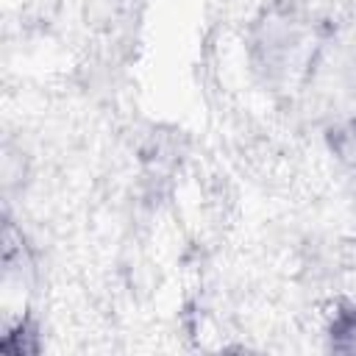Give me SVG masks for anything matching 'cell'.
I'll use <instances>...</instances> for the list:
<instances>
[{"label": "cell", "instance_id": "6da1fadb", "mask_svg": "<svg viewBox=\"0 0 356 356\" xmlns=\"http://www.w3.org/2000/svg\"><path fill=\"white\" fill-rule=\"evenodd\" d=\"M314 28L295 11H267L253 36L259 70L267 78H292L306 72L314 61Z\"/></svg>", "mask_w": 356, "mask_h": 356}, {"label": "cell", "instance_id": "7a4b0ae2", "mask_svg": "<svg viewBox=\"0 0 356 356\" xmlns=\"http://www.w3.org/2000/svg\"><path fill=\"white\" fill-rule=\"evenodd\" d=\"M325 142H328L331 153L337 156V161L356 175V117L334 122L325 134Z\"/></svg>", "mask_w": 356, "mask_h": 356}, {"label": "cell", "instance_id": "3957f363", "mask_svg": "<svg viewBox=\"0 0 356 356\" xmlns=\"http://www.w3.org/2000/svg\"><path fill=\"white\" fill-rule=\"evenodd\" d=\"M331 348L337 350H356V306H345L334 314L331 323Z\"/></svg>", "mask_w": 356, "mask_h": 356}]
</instances>
